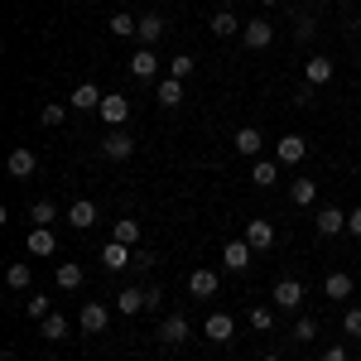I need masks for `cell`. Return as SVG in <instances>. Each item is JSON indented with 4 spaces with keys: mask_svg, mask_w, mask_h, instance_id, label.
Wrapping results in <instances>:
<instances>
[{
    "mask_svg": "<svg viewBox=\"0 0 361 361\" xmlns=\"http://www.w3.org/2000/svg\"><path fill=\"white\" fill-rule=\"evenodd\" d=\"M106 323H111V308L106 304H82V313H78V328H82V333H106Z\"/></svg>",
    "mask_w": 361,
    "mask_h": 361,
    "instance_id": "9",
    "label": "cell"
},
{
    "mask_svg": "<svg viewBox=\"0 0 361 361\" xmlns=\"http://www.w3.org/2000/svg\"><path fill=\"white\" fill-rule=\"evenodd\" d=\"M275 241H279V231H275L270 222H260V217H255V222H246V246L255 250V255L275 250Z\"/></svg>",
    "mask_w": 361,
    "mask_h": 361,
    "instance_id": "4",
    "label": "cell"
},
{
    "mask_svg": "<svg viewBox=\"0 0 361 361\" xmlns=\"http://www.w3.org/2000/svg\"><path fill=\"white\" fill-rule=\"evenodd\" d=\"M29 222H34V226H54L58 222V202H54V197H39V202L29 207Z\"/></svg>",
    "mask_w": 361,
    "mask_h": 361,
    "instance_id": "28",
    "label": "cell"
},
{
    "mask_svg": "<svg viewBox=\"0 0 361 361\" xmlns=\"http://www.w3.org/2000/svg\"><path fill=\"white\" fill-rule=\"evenodd\" d=\"M159 68H164V63H159L154 49H140V54H130V68H126V73H130L135 82H154V78H159Z\"/></svg>",
    "mask_w": 361,
    "mask_h": 361,
    "instance_id": "2",
    "label": "cell"
},
{
    "mask_svg": "<svg viewBox=\"0 0 361 361\" xmlns=\"http://www.w3.org/2000/svg\"><path fill=\"white\" fill-rule=\"evenodd\" d=\"M318 361H352V357H347V347H328V352H323Z\"/></svg>",
    "mask_w": 361,
    "mask_h": 361,
    "instance_id": "42",
    "label": "cell"
},
{
    "mask_svg": "<svg viewBox=\"0 0 361 361\" xmlns=\"http://www.w3.org/2000/svg\"><path fill=\"white\" fill-rule=\"evenodd\" d=\"M313 5H333V0H313Z\"/></svg>",
    "mask_w": 361,
    "mask_h": 361,
    "instance_id": "45",
    "label": "cell"
},
{
    "mask_svg": "<svg viewBox=\"0 0 361 361\" xmlns=\"http://www.w3.org/2000/svg\"><path fill=\"white\" fill-rule=\"evenodd\" d=\"M347 231L361 241V207H352V212H347Z\"/></svg>",
    "mask_w": 361,
    "mask_h": 361,
    "instance_id": "41",
    "label": "cell"
},
{
    "mask_svg": "<svg viewBox=\"0 0 361 361\" xmlns=\"http://www.w3.org/2000/svg\"><path fill=\"white\" fill-rule=\"evenodd\" d=\"M260 361H284V357H279V352H270V357H260Z\"/></svg>",
    "mask_w": 361,
    "mask_h": 361,
    "instance_id": "44",
    "label": "cell"
},
{
    "mask_svg": "<svg viewBox=\"0 0 361 361\" xmlns=\"http://www.w3.org/2000/svg\"><path fill=\"white\" fill-rule=\"evenodd\" d=\"M250 260H255V250L246 246V236H241V241H226V246H222V265L231 270V275L250 270Z\"/></svg>",
    "mask_w": 361,
    "mask_h": 361,
    "instance_id": "7",
    "label": "cell"
},
{
    "mask_svg": "<svg viewBox=\"0 0 361 361\" xmlns=\"http://www.w3.org/2000/svg\"><path fill=\"white\" fill-rule=\"evenodd\" d=\"M333 73H337V68H333V58H323V54H313V58L304 63V78H308V87L333 82Z\"/></svg>",
    "mask_w": 361,
    "mask_h": 361,
    "instance_id": "20",
    "label": "cell"
},
{
    "mask_svg": "<svg viewBox=\"0 0 361 361\" xmlns=\"http://www.w3.org/2000/svg\"><path fill=\"white\" fill-rule=\"evenodd\" d=\"M63 361H73V357H63Z\"/></svg>",
    "mask_w": 361,
    "mask_h": 361,
    "instance_id": "47",
    "label": "cell"
},
{
    "mask_svg": "<svg viewBox=\"0 0 361 361\" xmlns=\"http://www.w3.org/2000/svg\"><path fill=\"white\" fill-rule=\"evenodd\" d=\"M241 20H236V15H231V10H217V15H212V34H217V39H231V34H241Z\"/></svg>",
    "mask_w": 361,
    "mask_h": 361,
    "instance_id": "30",
    "label": "cell"
},
{
    "mask_svg": "<svg viewBox=\"0 0 361 361\" xmlns=\"http://www.w3.org/2000/svg\"><path fill=\"white\" fill-rule=\"evenodd\" d=\"M202 333L212 337V342H231V333H236V323H231V313H207V323H202Z\"/></svg>",
    "mask_w": 361,
    "mask_h": 361,
    "instance_id": "21",
    "label": "cell"
},
{
    "mask_svg": "<svg viewBox=\"0 0 361 361\" xmlns=\"http://www.w3.org/2000/svg\"><path fill=\"white\" fill-rule=\"evenodd\" d=\"M5 284H10V289H29V284H34V265H29V260H15V265L5 270Z\"/></svg>",
    "mask_w": 361,
    "mask_h": 361,
    "instance_id": "29",
    "label": "cell"
},
{
    "mask_svg": "<svg viewBox=\"0 0 361 361\" xmlns=\"http://www.w3.org/2000/svg\"><path fill=\"white\" fill-rule=\"evenodd\" d=\"M97 116H102L111 130H121V126L130 121V102H126L121 92H106V97H102V111H97Z\"/></svg>",
    "mask_w": 361,
    "mask_h": 361,
    "instance_id": "3",
    "label": "cell"
},
{
    "mask_svg": "<svg viewBox=\"0 0 361 361\" xmlns=\"http://www.w3.org/2000/svg\"><path fill=\"white\" fill-rule=\"evenodd\" d=\"M313 337H318V323H313L308 313H299V318H294V342H313Z\"/></svg>",
    "mask_w": 361,
    "mask_h": 361,
    "instance_id": "38",
    "label": "cell"
},
{
    "mask_svg": "<svg viewBox=\"0 0 361 361\" xmlns=\"http://www.w3.org/2000/svg\"><path fill=\"white\" fill-rule=\"evenodd\" d=\"M241 44L255 49V54H260V49H270V44H275V25H270V20H250V25L241 29Z\"/></svg>",
    "mask_w": 361,
    "mask_h": 361,
    "instance_id": "8",
    "label": "cell"
},
{
    "mask_svg": "<svg viewBox=\"0 0 361 361\" xmlns=\"http://www.w3.org/2000/svg\"><path fill=\"white\" fill-rule=\"evenodd\" d=\"M289 202H294V207H313V202H318V183H313V178H294V183H289Z\"/></svg>",
    "mask_w": 361,
    "mask_h": 361,
    "instance_id": "25",
    "label": "cell"
},
{
    "mask_svg": "<svg viewBox=\"0 0 361 361\" xmlns=\"http://www.w3.org/2000/svg\"><path fill=\"white\" fill-rule=\"evenodd\" d=\"M304 154H308V140L304 135H284L275 145V159H279V164H304Z\"/></svg>",
    "mask_w": 361,
    "mask_h": 361,
    "instance_id": "17",
    "label": "cell"
},
{
    "mask_svg": "<svg viewBox=\"0 0 361 361\" xmlns=\"http://www.w3.org/2000/svg\"><path fill=\"white\" fill-rule=\"evenodd\" d=\"M154 97H159V106H178V102H183V82H178V78H164Z\"/></svg>",
    "mask_w": 361,
    "mask_h": 361,
    "instance_id": "34",
    "label": "cell"
},
{
    "mask_svg": "<svg viewBox=\"0 0 361 361\" xmlns=\"http://www.w3.org/2000/svg\"><path fill=\"white\" fill-rule=\"evenodd\" d=\"M313 231H318V236L347 231V212H342V207H318V212H313Z\"/></svg>",
    "mask_w": 361,
    "mask_h": 361,
    "instance_id": "10",
    "label": "cell"
},
{
    "mask_svg": "<svg viewBox=\"0 0 361 361\" xmlns=\"http://www.w3.org/2000/svg\"><path fill=\"white\" fill-rule=\"evenodd\" d=\"M231 149H236L241 159H260L265 140H260V130H255V126H241V130H236V140H231Z\"/></svg>",
    "mask_w": 361,
    "mask_h": 361,
    "instance_id": "15",
    "label": "cell"
},
{
    "mask_svg": "<svg viewBox=\"0 0 361 361\" xmlns=\"http://www.w3.org/2000/svg\"><path fill=\"white\" fill-rule=\"evenodd\" d=\"M5 169H10V178H29V173L39 169V154H34L29 145H15L10 159H5Z\"/></svg>",
    "mask_w": 361,
    "mask_h": 361,
    "instance_id": "12",
    "label": "cell"
},
{
    "mask_svg": "<svg viewBox=\"0 0 361 361\" xmlns=\"http://www.w3.org/2000/svg\"><path fill=\"white\" fill-rule=\"evenodd\" d=\"M164 68H169V78H178V82H188V78H193V68H197V63H193V54H173V58L164 63Z\"/></svg>",
    "mask_w": 361,
    "mask_h": 361,
    "instance_id": "32",
    "label": "cell"
},
{
    "mask_svg": "<svg viewBox=\"0 0 361 361\" xmlns=\"http://www.w3.org/2000/svg\"><path fill=\"white\" fill-rule=\"evenodd\" d=\"M323 294L328 299H352V275L347 270H333V275L323 279Z\"/></svg>",
    "mask_w": 361,
    "mask_h": 361,
    "instance_id": "27",
    "label": "cell"
},
{
    "mask_svg": "<svg viewBox=\"0 0 361 361\" xmlns=\"http://www.w3.org/2000/svg\"><path fill=\"white\" fill-rule=\"evenodd\" d=\"M188 333H193V323H188L183 313H169L164 323H159V342H169V347H178V342H188Z\"/></svg>",
    "mask_w": 361,
    "mask_h": 361,
    "instance_id": "14",
    "label": "cell"
},
{
    "mask_svg": "<svg viewBox=\"0 0 361 361\" xmlns=\"http://www.w3.org/2000/svg\"><path fill=\"white\" fill-rule=\"evenodd\" d=\"M39 333H44V342H58V337H68V318H63V313H49V318L39 323Z\"/></svg>",
    "mask_w": 361,
    "mask_h": 361,
    "instance_id": "35",
    "label": "cell"
},
{
    "mask_svg": "<svg viewBox=\"0 0 361 361\" xmlns=\"http://www.w3.org/2000/svg\"><path fill=\"white\" fill-rule=\"evenodd\" d=\"M270 299L284 313H299V304H304V279H279L275 289H270Z\"/></svg>",
    "mask_w": 361,
    "mask_h": 361,
    "instance_id": "1",
    "label": "cell"
},
{
    "mask_svg": "<svg viewBox=\"0 0 361 361\" xmlns=\"http://www.w3.org/2000/svg\"><path fill=\"white\" fill-rule=\"evenodd\" d=\"M260 5H279V0H260Z\"/></svg>",
    "mask_w": 361,
    "mask_h": 361,
    "instance_id": "46",
    "label": "cell"
},
{
    "mask_svg": "<svg viewBox=\"0 0 361 361\" xmlns=\"http://www.w3.org/2000/svg\"><path fill=\"white\" fill-rule=\"evenodd\" d=\"M250 328H255V333H275V308L255 304V308H250Z\"/></svg>",
    "mask_w": 361,
    "mask_h": 361,
    "instance_id": "33",
    "label": "cell"
},
{
    "mask_svg": "<svg viewBox=\"0 0 361 361\" xmlns=\"http://www.w3.org/2000/svg\"><path fill=\"white\" fill-rule=\"evenodd\" d=\"M29 318H39V323L49 318V299L44 294H29Z\"/></svg>",
    "mask_w": 361,
    "mask_h": 361,
    "instance_id": "40",
    "label": "cell"
},
{
    "mask_svg": "<svg viewBox=\"0 0 361 361\" xmlns=\"http://www.w3.org/2000/svg\"><path fill=\"white\" fill-rule=\"evenodd\" d=\"M145 308H149V289H140V284H130V289L116 294V313H126V318H135Z\"/></svg>",
    "mask_w": 361,
    "mask_h": 361,
    "instance_id": "11",
    "label": "cell"
},
{
    "mask_svg": "<svg viewBox=\"0 0 361 361\" xmlns=\"http://www.w3.org/2000/svg\"><path fill=\"white\" fill-rule=\"evenodd\" d=\"M342 333L361 337V308H347V313H342Z\"/></svg>",
    "mask_w": 361,
    "mask_h": 361,
    "instance_id": "39",
    "label": "cell"
},
{
    "mask_svg": "<svg viewBox=\"0 0 361 361\" xmlns=\"http://www.w3.org/2000/svg\"><path fill=\"white\" fill-rule=\"evenodd\" d=\"M54 284H58V289H68V294H73V289H82V284H87V270L78 265V260H63V265L54 270Z\"/></svg>",
    "mask_w": 361,
    "mask_h": 361,
    "instance_id": "19",
    "label": "cell"
},
{
    "mask_svg": "<svg viewBox=\"0 0 361 361\" xmlns=\"http://www.w3.org/2000/svg\"><path fill=\"white\" fill-rule=\"evenodd\" d=\"M164 34H169V29H164V15H154V10H149V15H140V29H135L140 49H154Z\"/></svg>",
    "mask_w": 361,
    "mask_h": 361,
    "instance_id": "13",
    "label": "cell"
},
{
    "mask_svg": "<svg viewBox=\"0 0 361 361\" xmlns=\"http://www.w3.org/2000/svg\"><path fill=\"white\" fill-rule=\"evenodd\" d=\"M313 34H318V15H313V10H304V15H294V39H299V44H308Z\"/></svg>",
    "mask_w": 361,
    "mask_h": 361,
    "instance_id": "36",
    "label": "cell"
},
{
    "mask_svg": "<svg viewBox=\"0 0 361 361\" xmlns=\"http://www.w3.org/2000/svg\"><path fill=\"white\" fill-rule=\"evenodd\" d=\"M102 265H106V270H126V265H135V255H130V246H121V241H106V246H102Z\"/></svg>",
    "mask_w": 361,
    "mask_h": 361,
    "instance_id": "22",
    "label": "cell"
},
{
    "mask_svg": "<svg viewBox=\"0 0 361 361\" xmlns=\"http://www.w3.org/2000/svg\"><path fill=\"white\" fill-rule=\"evenodd\" d=\"M68 111H73V106H63V102H49V106H39V121H44L49 130H58V126L68 121Z\"/></svg>",
    "mask_w": 361,
    "mask_h": 361,
    "instance_id": "37",
    "label": "cell"
},
{
    "mask_svg": "<svg viewBox=\"0 0 361 361\" xmlns=\"http://www.w3.org/2000/svg\"><path fill=\"white\" fill-rule=\"evenodd\" d=\"M97 222H102V212H97L92 197H78V202L68 207V226H73V231H92Z\"/></svg>",
    "mask_w": 361,
    "mask_h": 361,
    "instance_id": "6",
    "label": "cell"
},
{
    "mask_svg": "<svg viewBox=\"0 0 361 361\" xmlns=\"http://www.w3.org/2000/svg\"><path fill=\"white\" fill-rule=\"evenodd\" d=\"M111 241H121V246H140V241H145V226H140L135 217H121V222H111Z\"/></svg>",
    "mask_w": 361,
    "mask_h": 361,
    "instance_id": "23",
    "label": "cell"
},
{
    "mask_svg": "<svg viewBox=\"0 0 361 361\" xmlns=\"http://www.w3.org/2000/svg\"><path fill=\"white\" fill-rule=\"evenodd\" d=\"M68 106H73V111H102V92H97L92 82L73 87V97H68Z\"/></svg>",
    "mask_w": 361,
    "mask_h": 361,
    "instance_id": "24",
    "label": "cell"
},
{
    "mask_svg": "<svg viewBox=\"0 0 361 361\" xmlns=\"http://www.w3.org/2000/svg\"><path fill=\"white\" fill-rule=\"evenodd\" d=\"M279 159L275 154H270V159H265V154H260V159H250V183H255V188H270V183H275L279 178Z\"/></svg>",
    "mask_w": 361,
    "mask_h": 361,
    "instance_id": "18",
    "label": "cell"
},
{
    "mask_svg": "<svg viewBox=\"0 0 361 361\" xmlns=\"http://www.w3.org/2000/svg\"><path fill=\"white\" fill-rule=\"evenodd\" d=\"M217 289H222L217 270H193V275H188V294H193V299H217Z\"/></svg>",
    "mask_w": 361,
    "mask_h": 361,
    "instance_id": "16",
    "label": "cell"
},
{
    "mask_svg": "<svg viewBox=\"0 0 361 361\" xmlns=\"http://www.w3.org/2000/svg\"><path fill=\"white\" fill-rule=\"evenodd\" d=\"M102 154H106L111 164H126V159L135 154V140L126 135V130H106V140H102Z\"/></svg>",
    "mask_w": 361,
    "mask_h": 361,
    "instance_id": "5",
    "label": "cell"
},
{
    "mask_svg": "<svg viewBox=\"0 0 361 361\" xmlns=\"http://www.w3.org/2000/svg\"><path fill=\"white\" fill-rule=\"evenodd\" d=\"M0 361H20V352H0Z\"/></svg>",
    "mask_w": 361,
    "mask_h": 361,
    "instance_id": "43",
    "label": "cell"
},
{
    "mask_svg": "<svg viewBox=\"0 0 361 361\" xmlns=\"http://www.w3.org/2000/svg\"><path fill=\"white\" fill-rule=\"evenodd\" d=\"M58 241H54V226H34L29 231V255H54Z\"/></svg>",
    "mask_w": 361,
    "mask_h": 361,
    "instance_id": "26",
    "label": "cell"
},
{
    "mask_svg": "<svg viewBox=\"0 0 361 361\" xmlns=\"http://www.w3.org/2000/svg\"><path fill=\"white\" fill-rule=\"evenodd\" d=\"M106 29H111L116 39H130V34L140 29V20H135V15H126V10H116L111 20H106Z\"/></svg>",
    "mask_w": 361,
    "mask_h": 361,
    "instance_id": "31",
    "label": "cell"
}]
</instances>
